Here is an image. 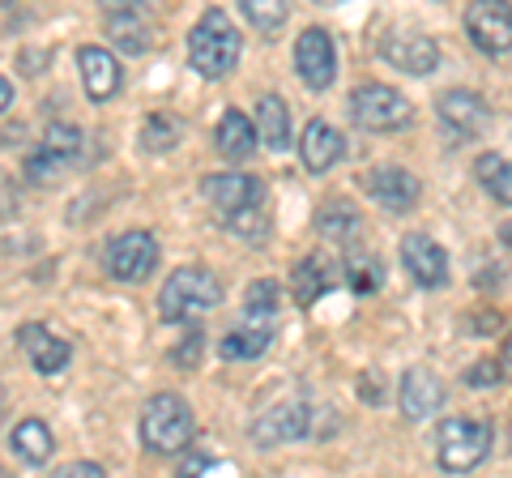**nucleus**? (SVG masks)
Instances as JSON below:
<instances>
[{
	"instance_id": "c756f323",
	"label": "nucleus",
	"mask_w": 512,
	"mask_h": 478,
	"mask_svg": "<svg viewBox=\"0 0 512 478\" xmlns=\"http://www.w3.org/2000/svg\"><path fill=\"white\" fill-rule=\"evenodd\" d=\"M346 278H350V286H355L359 295H372L380 286V278H384V269H380V261L372 257V252L350 248L346 252Z\"/></svg>"
},
{
	"instance_id": "412c9836",
	"label": "nucleus",
	"mask_w": 512,
	"mask_h": 478,
	"mask_svg": "<svg viewBox=\"0 0 512 478\" xmlns=\"http://www.w3.org/2000/svg\"><path fill=\"white\" fill-rule=\"evenodd\" d=\"M256 137L265 141L269 150H291V141H295V129H291V107H286L278 94H261L256 99Z\"/></svg>"
},
{
	"instance_id": "72a5a7b5",
	"label": "nucleus",
	"mask_w": 512,
	"mask_h": 478,
	"mask_svg": "<svg viewBox=\"0 0 512 478\" xmlns=\"http://www.w3.org/2000/svg\"><path fill=\"white\" fill-rule=\"evenodd\" d=\"M487 193L500 201V205H512V163H504L500 171L491 175V184H487Z\"/></svg>"
},
{
	"instance_id": "4468645a",
	"label": "nucleus",
	"mask_w": 512,
	"mask_h": 478,
	"mask_svg": "<svg viewBox=\"0 0 512 478\" xmlns=\"http://www.w3.org/2000/svg\"><path fill=\"white\" fill-rule=\"evenodd\" d=\"M436 116L453 137H474L491 124V107L474 90H444L436 99Z\"/></svg>"
},
{
	"instance_id": "423d86ee",
	"label": "nucleus",
	"mask_w": 512,
	"mask_h": 478,
	"mask_svg": "<svg viewBox=\"0 0 512 478\" xmlns=\"http://www.w3.org/2000/svg\"><path fill=\"white\" fill-rule=\"evenodd\" d=\"M491 427L483 419H444L436 432V461L448 474H466L483 466L491 453Z\"/></svg>"
},
{
	"instance_id": "1a4fd4ad",
	"label": "nucleus",
	"mask_w": 512,
	"mask_h": 478,
	"mask_svg": "<svg viewBox=\"0 0 512 478\" xmlns=\"http://www.w3.org/2000/svg\"><path fill=\"white\" fill-rule=\"evenodd\" d=\"M295 73L308 90H329L338 82V43L325 26H308L295 39Z\"/></svg>"
},
{
	"instance_id": "a878e982",
	"label": "nucleus",
	"mask_w": 512,
	"mask_h": 478,
	"mask_svg": "<svg viewBox=\"0 0 512 478\" xmlns=\"http://www.w3.org/2000/svg\"><path fill=\"white\" fill-rule=\"evenodd\" d=\"M244 325L252 329H278V282H256L248 286V299H244Z\"/></svg>"
},
{
	"instance_id": "473e14b6",
	"label": "nucleus",
	"mask_w": 512,
	"mask_h": 478,
	"mask_svg": "<svg viewBox=\"0 0 512 478\" xmlns=\"http://www.w3.org/2000/svg\"><path fill=\"white\" fill-rule=\"evenodd\" d=\"M64 167L56 163V158L52 154H43V150H35V154H30L26 158V175H30V180H35V184H43V180H52V175H60Z\"/></svg>"
},
{
	"instance_id": "6e6552de",
	"label": "nucleus",
	"mask_w": 512,
	"mask_h": 478,
	"mask_svg": "<svg viewBox=\"0 0 512 478\" xmlns=\"http://www.w3.org/2000/svg\"><path fill=\"white\" fill-rule=\"evenodd\" d=\"M158 265V239L150 231H124L103 248V269L116 282H146Z\"/></svg>"
},
{
	"instance_id": "f3484780",
	"label": "nucleus",
	"mask_w": 512,
	"mask_h": 478,
	"mask_svg": "<svg viewBox=\"0 0 512 478\" xmlns=\"http://www.w3.org/2000/svg\"><path fill=\"white\" fill-rule=\"evenodd\" d=\"M342 154H346L342 133L333 129L329 120H308V129H303V137H299V158H303V167H308L312 175H329L333 167L342 163Z\"/></svg>"
},
{
	"instance_id": "ddd939ff",
	"label": "nucleus",
	"mask_w": 512,
	"mask_h": 478,
	"mask_svg": "<svg viewBox=\"0 0 512 478\" xmlns=\"http://www.w3.org/2000/svg\"><path fill=\"white\" fill-rule=\"evenodd\" d=\"M402 269L414 278V286H423V291H440V286L448 282V252L431 235L414 231V235L402 239Z\"/></svg>"
},
{
	"instance_id": "4be33fe9",
	"label": "nucleus",
	"mask_w": 512,
	"mask_h": 478,
	"mask_svg": "<svg viewBox=\"0 0 512 478\" xmlns=\"http://www.w3.org/2000/svg\"><path fill=\"white\" fill-rule=\"evenodd\" d=\"M214 141H218V154L222 158H231V163H244V158L256 154V129H252V120L244 116V111H222V120H218V129H214Z\"/></svg>"
},
{
	"instance_id": "c9c22d12",
	"label": "nucleus",
	"mask_w": 512,
	"mask_h": 478,
	"mask_svg": "<svg viewBox=\"0 0 512 478\" xmlns=\"http://www.w3.org/2000/svg\"><path fill=\"white\" fill-rule=\"evenodd\" d=\"M500 167H504V158H500V154H483V158L474 163V171H478V180H483V184H491V175L500 171Z\"/></svg>"
},
{
	"instance_id": "cd10ccee",
	"label": "nucleus",
	"mask_w": 512,
	"mask_h": 478,
	"mask_svg": "<svg viewBox=\"0 0 512 478\" xmlns=\"http://www.w3.org/2000/svg\"><path fill=\"white\" fill-rule=\"evenodd\" d=\"M39 150L52 154L60 167H69V163H77V158H82L86 137H82V129H77V124H52V129L43 133V146H39Z\"/></svg>"
},
{
	"instance_id": "20e7f679",
	"label": "nucleus",
	"mask_w": 512,
	"mask_h": 478,
	"mask_svg": "<svg viewBox=\"0 0 512 478\" xmlns=\"http://www.w3.org/2000/svg\"><path fill=\"white\" fill-rule=\"evenodd\" d=\"M192 436H197V419H192V406L180 393H154L146 410H141V444L150 453H184Z\"/></svg>"
},
{
	"instance_id": "c85d7f7f",
	"label": "nucleus",
	"mask_w": 512,
	"mask_h": 478,
	"mask_svg": "<svg viewBox=\"0 0 512 478\" xmlns=\"http://www.w3.org/2000/svg\"><path fill=\"white\" fill-rule=\"evenodd\" d=\"M239 13H244L261 35H274V30H282L286 18H291V5H282V0H239Z\"/></svg>"
},
{
	"instance_id": "bb28decb",
	"label": "nucleus",
	"mask_w": 512,
	"mask_h": 478,
	"mask_svg": "<svg viewBox=\"0 0 512 478\" xmlns=\"http://www.w3.org/2000/svg\"><path fill=\"white\" fill-rule=\"evenodd\" d=\"M184 141V120L171 116V111H154V116H146V124H141V146H146L150 154H167Z\"/></svg>"
},
{
	"instance_id": "0eeeda50",
	"label": "nucleus",
	"mask_w": 512,
	"mask_h": 478,
	"mask_svg": "<svg viewBox=\"0 0 512 478\" xmlns=\"http://www.w3.org/2000/svg\"><path fill=\"white\" fill-rule=\"evenodd\" d=\"M380 60H389L397 73L427 77L431 69L440 65V43L431 39L427 30L393 26V30H384V39H380Z\"/></svg>"
},
{
	"instance_id": "39448f33",
	"label": "nucleus",
	"mask_w": 512,
	"mask_h": 478,
	"mask_svg": "<svg viewBox=\"0 0 512 478\" xmlns=\"http://www.w3.org/2000/svg\"><path fill=\"white\" fill-rule=\"evenodd\" d=\"M346 111L367 133H397V129H410L414 124V103L402 90L380 86V82H363V86L350 90Z\"/></svg>"
},
{
	"instance_id": "b1692460",
	"label": "nucleus",
	"mask_w": 512,
	"mask_h": 478,
	"mask_svg": "<svg viewBox=\"0 0 512 478\" xmlns=\"http://www.w3.org/2000/svg\"><path fill=\"white\" fill-rule=\"evenodd\" d=\"M269 342H274V333L269 329H252L239 321L231 333H222V342H218V355L227 359V363H248V359H261Z\"/></svg>"
},
{
	"instance_id": "9b49d317",
	"label": "nucleus",
	"mask_w": 512,
	"mask_h": 478,
	"mask_svg": "<svg viewBox=\"0 0 512 478\" xmlns=\"http://www.w3.org/2000/svg\"><path fill=\"white\" fill-rule=\"evenodd\" d=\"M308 423H312V410L308 402H282L274 410H265V414H256L252 427H248V436L261 444V449H278V444L286 440H303L308 436Z\"/></svg>"
},
{
	"instance_id": "393cba45",
	"label": "nucleus",
	"mask_w": 512,
	"mask_h": 478,
	"mask_svg": "<svg viewBox=\"0 0 512 478\" xmlns=\"http://www.w3.org/2000/svg\"><path fill=\"white\" fill-rule=\"evenodd\" d=\"M316 231L333 239V244H350L359 231H363V218L355 205H346V201H329V205H320V214H316Z\"/></svg>"
},
{
	"instance_id": "f03ea898",
	"label": "nucleus",
	"mask_w": 512,
	"mask_h": 478,
	"mask_svg": "<svg viewBox=\"0 0 512 478\" xmlns=\"http://www.w3.org/2000/svg\"><path fill=\"white\" fill-rule=\"evenodd\" d=\"M239 52H244V39H239L235 22L222 9H205L197 26L188 30V65L197 69L205 82L231 77L239 65Z\"/></svg>"
},
{
	"instance_id": "58836bf2",
	"label": "nucleus",
	"mask_w": 512,
	"mask_h": 478,
	"mask_svg": "<svg viewBox=\"0 0 512 478\" xmlns=\"http://www.w3.org/2000/svg\"><path fill=\"white\" fill-rule=\"evenodd\" d=\"M500 239H504V244L512 248V222H504V227H500Z\"/></svg>"
},
{
	"instance_id": "dca6fc26",
	"label": "nucleus",
	"mask_w": 512,
	"mask_h": 478,
	"mask_svg": "<svg viewBox=\"0 0 512 478\" xmlns=\"http://www.w3.org/2000/svg\"><path fill=\"white\" fill-rule=\"evenodd\" d=\"M77 69H82V86L94 103L116 99L120 86H124V69L107 47H82V52H77Z\"/></svg>"
},
{
	"instance_id": "aec40b11",
	"label": "nucleus",
	"mask_w": 512,
	"mask_h": 478,
	"mask_svg": "<svg viewBox=\"0 0 512 478\" xmlns=\"http://www.w3.org/2000/svg\"><path fill=\"white\" fill-rule=\"evenodd\" d=\"M333 278H338V265H333L325 252H312V257H303L295 269H291V295L299 308H312L320 295L333 286Z\"/></svg>"
},
{
	"instance_id": "a211bd4d",
	"label": "nucleus",
	"mask_w": 512,
	"mask_h": 478,
	"mask_svg": "<svg viewBox=\"0 0 512 478\" xmlns=\"http://www.w3.org/2000/svg\"><path fill=\"white\" fill-rule=\"evenodd\" d=\"M18 342L26 350V359H30V368H35L39 376H56L69 368V359H73V346L56 338L52 329H43V325H22L18 329Z\"/></svg>"
},
{
	"instance_id": "7ed1b4c3",
	"label": "nucleus",
	"mask_w": 512,
	"mask_h": 478,
	"mask_svg": "<svg viewBox=\"0 0 512 478\" xmlns=\"http://www.w3.org/2000/svg\"><path fill=\"white\" fill-rule=\"evenodd\" d=\"M218 304H222V282L214 269H205V265L175 269L163 282V291H158V316H163L167 325H188V321H197V316L214 312Z\"/></svg>"
},
{
	"instance_id": "5701e85b",
	"label": "nucleus",
	"mask_w": 512,
	"mask_h": 478,
	"mask_svg": "<svg viewBox=\"0 0 512 478\" xmlns=\"http://www.w3.org/2000/svg\"><path fill=\"white\" fill-rule=\"evenodd\" d=\"M9 444H13V453H18L26 466H47V461H52V449H56L52 427H47L43 419H22L9 432Z\"/></svg>"
},
{
	"instance_id": "2eb2a0df",
	"label": "nucleus",
	"mask_w": 512,
	"mask_h": 478,
	"mask_svg": "<svg viewBox=\"0 0 512 478\" xmlns=\"http://www.w3.org/2000/svg\"><path fill=\"white\" fill-rule=\"evenodd\" d=\"M367 193H372L376 205H384L389 214H410L414 205H419V175L406 171V167H376L367 175Z\"/></svg>"
},
{
	"instance_id": "e433bc0d",
	"label": "nucleus",
	"mask_w": 512,
	"mask_h": 478,
	"mask_svg": "<svg viewBox=\"0 0 512 478\" xmlns=\"http://www.w3.org/2000/svg\"><path fill=\"white\" fill-rule=\"evenodd\" d=\"M9 107H13V86L5 82V77H0V116H5Z\"/></svg>"
},
{
	"instance_id": "f8f14e48",
	"label": "nucleus",
	"mask_w": 512,
	"mask_h": 478,
	"mask_svg": "<svg viewBox=\"0 0 512 478\" xmlns=\"http://www.w3.org/2000/svg\"><path fill=\"white\" fill-rule=\"evenodd\" d=\"M444 380L431 372V368H406L402 380H397V406L410 423H423L431 414L444 410Z\"/></svg>"
},
{
	"instance_id": "2f4dec72",
	"label": "nucleus",
	"mask_w": 512,
	"mask_h": 478,
	"mask_svg": "<svg viewBox=\"0 0 512 478\" xmlns=\"http://www.w3.org/2000/svg\"><path fill=\"white\" fill-rule=\"evenodd\" d=\"M504 380V368L495 359H483V363H474V368L466 372V385L470 389H491V385H500Z\"/></svg>"
},
{
	"instance_id": "6ab92c4d",
	"label": "nucleus",
	"mask_w": 512,
	"mask_h": 478,
	"mask_svg": "<svg viewBox=\"0 0 512 478\" xmlns=\"http://www.w3.org/2000/svg\"><path fill=\"white\" fill-rule=\"evenodd\" d=\"M103 26H107V35L120 43V52H128V56H146L154 43V30H150L141 5H111Z\"/></svg>"
},
{
	"instance_id": "7c9ffc66",
	"label": "nucleus",
	"mask_w": 512,
	"mask_h": 478,
	"mask_svg": "<svg viewBox=\"0 0 512 478\" xmlns=\"http://www.w3.org/2000/svg\"><path fill=\"white\" fill-rule=\"evenodd\" d=\"M201 346H205L201 329H188V338L171 350V363H175V368H197V363H201Z\"/></svg>"
},
{
	"instance_id": "9d476101",
	"label": "nucleus",
	"mask_w": 512,
	"mask_h": 478,
	"mask_svg": "<svg viewBox=\"0 0 512 478\" xmlns=\"http://www.w3.org/2000/svg\"><path fill=\"white\" fill-rule=\"evenodd\" d=\"M466 35L483 56L512 52V5L504 0H478L466 9Z\"/></svg>"
},
{
	"instance_id": "4c0bfd02",
	"label": "nucleus",
	"mask_w": 512,
	"mask_h": 478,
	"mask_svg": "<svg viewBox=\"0 0 512 478\" xmlns=\"http://www.w3.org/2000/svg\"><path fill=\"white\" fill-rule=\"evenodd\" d=\"M500 368H504V376H512V333H508V342H504V363H500Z\"/></svg>"
},
{
	"instance_id": "a19ab883",
	"label": "nucleus",
	"mask_w": 512,
	"mask_h": 478,
	"mask_svg": "<svg viewBox=\"0 0 512 478\" xmlns=\"http://www.w3.org/2000/svg\"><path fill=\"white\" fill-rule=\"evenodd\" d=\"M508 440H512V423H508Z\"/></svg>"
},
{
	"instance_id": "f704fd0d",
	"label": "nucleus",
	"mask_w": 512,
	"mask_h": 478,
	"mask_svg": "<svg viewBox=\"0 0 512 478\" xmlns=\"http://www.w3.org/2000/svg\"><path fill=\"white\" fill-rule=\"evenodd\" d=\"M52 478H107L103 466H94V461H69V466H60Z\"/></svg>"
},
{
	"instance_id": "f257e3e1",
	"label": "nucleus",
	"mask_w": 512,
	"mask_h": 478,
	"mask_svg": "<svg viewBox=\"0 0 512 478\" xmlns=\"http://www.w3.org/2000/svg\"><path fill=\"white\" fill-rule=\"evenodd\" d=\"M205 197L218 210L222 227L248 239L256 248L269 235V214H265V184L244 171H218L205 180Z\"/></svg>"
},
{
	"instance_id": "ea45409f",
	"label": "nucleus",
	"mask_w": 512,
	"mask_h": 478,
	"mask_svg": "<svg viewBox=\"0 0 512 478\" xmlns=\"http://www.w3.org/2000/svg\"><path fill=\"white\" fill-rule=\"evenodd\" d=\"M0 478H13V474H9V470H5V466H0Z\"/></svg>"
}]
</instances>
